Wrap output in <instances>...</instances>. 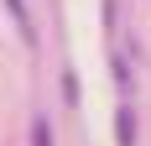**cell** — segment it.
<instances>
[{"instance_id": "6da1fadb", "label": "cell", "mask_w": 151, "mask_h": 146, "mask_svg": "<svg viewBox=\"0 0 151 146\" xmlns=\"http://www.w3.org/2000/svg\"><path fill=\"white\" fill-rule=\"evenodd\" d=\"M115 141H120V146H136V110H130V104L115 110Z\"/></svg>"}, {"instance_id": "7a4b0ae2", "label": "cell", "mask_w": 151, "mask_h": 146, "mask_svg": "<svg viewBox=\"0 0 151 146\" xmlns=\"http://www.w3.org/2000/svg\"><path fill=\"white\" fill-rule=\"evenodd\" d=\"M5 11H11V21H16V31L31 42V16H26V0H5Z\"/></svg>"}, {"instance_id": "3957f363", "label": "cell", "mask_w": 151, "mask_h": 146, "mask_svg": "<svg viewBox=\"0 0 151 146\" xmlns=\"http://www.w3.org/2000/svg\"><path fill=\"white\" fill-rule=\"evenodd\" d=\"M31 146H52V125H47L42 115L31 120Z\"/></svg>"}]
</instances>
